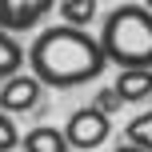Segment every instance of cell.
<instances>
[{"instance_id":"obj_1","label":"cell","mask_w":152,"mask_h":152,"mask_svg":"<svg viewBox=\"0 0 152 152\" xmlns=\"http://www.w3.org/2000/svg\"><path fill=\"white\" fill-rule=\"evenodd\" d=\"M108 64L100 36H92L80 24H52L28 48V68L48 88H80L92 84Z\"/></svg>"},{"instance_id":"obj_2","label":"cell","mask_w":152,"mask_h":152,"mask_svg":"<svg viewBox=\"0 0 152 152\" xmlns=\"http://www.w3.org/2000/svg\"><path fill=\"white\" fill-rule=\"evenodd\" d=\"M100 44L108 64L120 68H152V8L148 4H120L100 24Z\"/></svg>"},{"instance_id":"obj_3","label":"cell","mask_w":152,"mask_h":152,"mask_svg":"<svg viewBox=\"0 0 152 152\" xmlns=\"http://www.w3.org/2000/svg\"><path fill=\"white\" fill-rule=\"evenodd\" d=\"M64 132H68L76 152H92V148H100L112 136V120H108V112H100L96 104H88V108H76L68 120H64Z\"/></svg>"},{"instance_id":"obj_4","label":"cell","mask_w":152,"mask_h":152,"mask_svg":"<svg viewBox=\"0 0 152 152\" xmlns=\"http://www.w3.org/2000/svg\"><path fill=\"white\" fill-rule=\"evenodd\" d=\"M44 88H48V84L40 80L32 68L28 72H16V76H8V80L0 84V108L12 112V116H24V112H32V108L40 104Z\"/></svg>"},{"instance_id":"obj_5","label":"cell","mask_w":152,"mask_h":152,"mask_svg":"<svg viewBox=\"0 0 152 152\" xmlns=\"http://www.w3.org/2000/svg\"><path fill=\"white\" fill-rule=\"evenodd\" d=\"M48 12H52V0H0V28L8 32L36 28Z\"/></svg>"},{"instance_id":"obj_6","label":"cell","mask_w":152,"mask_h":152,"mask_svg":"<svg viewBox=\"0 0 152 152\" xmlns=\"http://www.w3.org/2000/svg\"><path fill=\"white\" fill-rule=\"evenodd\" d=\"M24 152H72V140L64 128H52V124H36V128L24 132L20 140Z\"/></svg>"},{"instance_id":"obj_7","label":"cell","mask_w":152,"mask_h":152,"mask_svg":"<svg viewBox=\"0 0 152 152\" xmlns=\"http://www.w3.org/2000/svg\"><path fill=\"white\" fill-rule=\"evenodd\" d=\"M116 92L124 96V104H140L152 96V68H120L116 76Z\"/></svg>"},{"instance_id":"obj_8","label":"cell","mask_w":152,"mask_h":152,"mask_svg":"<svg viewBox=\"0 0 152 152\" xmlns=\"http://www.w3.org/2000/svg\"><path fill=\"white\" fill-rule=\"evenodd\" d=\"M24 64H28V52H24V44L16 40V32L0 28V84H4L8 76L24 72Z\"/></svg>"},{"instance_id":"obj_9","label":"cell","mask_w":152,"mask_h":152,"mask_svg":"<svg viewBox=\"0 0 152 152\" xmlns=\"http://www.w3.org/2000/svg\"><path fill=\"white\" fill-rule=\"evenodd\" d=\"M60 20L88 28V24L96 20V0H60Z\"/></svg>"},{"instance_id":"obj_10","label":"cell","mask_w":152,"mask_h":152,"mask_svg":"<svg viewBox=\"0 0 152 152\" xmlns=\"http://www.w3.org/2000/svg\"><path fill=\"white\" fill-rule=\"evenodd\" d=\"M124 140L152 148V112H140L136 120H128V128H124Z\"/></svg>"},{"instance_id":"obj_11","label":"cell","mask_w":152,"mask_h":152,"mask_svg":"<svg viewBox=\"0 0 152 152\" xmlns=\"http://www.w3.org/2000/svg\"><path fill=\"white\" fill-rule=\"evenodd\" d=\"M20 132H16V120H12V112H4L0 108V152H12L16 144H20Z\"/></svg>"},{"instance_id":"obj_12","label":"cell","mask_w":152,"mask_h":152,"mask_svg":"<svg viewBox=\"0 0 152 152\" xmlns=\"http://www.w3.org/2000/svg\"><path fill=\"white\" fill-rule=\"evenodd\" d=\"M92 104H96L100 112H108V116H112L116 108L124 104V96H120V92H116V84H112V88H104V92H96V100H92Z\"/></svg>"},{"instance_id":"obj_13","label":"cell","mask_w":152,"mask_h":152,"mask_svg":"<svg viewBox=\"0 0 152 152\" xmlns=\"http://www.w3.org/2000/svg\"><path fill=\"white\" fill-rule=\"evenodd\" d=\"M116 152H152V148H144V144H132V140H120V144H116Z\"/></svg>"},{"instance_id":"obj_14","label":"cell","mask_w":152,"mask_h":152,"mask_svg":"<svg viewBox=\"0 0 152 152\" xmlns=\"http://www.w3.org/2000/svg\"><path fill=\"white\" fill-rule=\"evenodd\" d=\"M144 4H148V8H152V0H144Z\"/></svg>"}]
</instances>
